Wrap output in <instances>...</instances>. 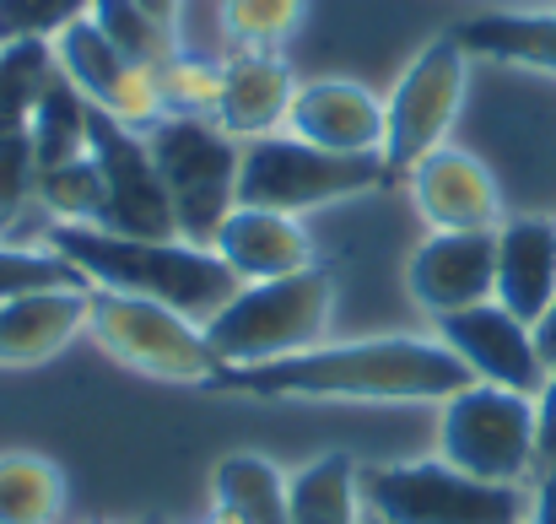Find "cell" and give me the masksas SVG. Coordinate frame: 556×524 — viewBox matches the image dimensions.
<instances>
[{
    "label": "cell",
    "mask_w": 556,
    "mask_h": 524,
    "mask_svg": "<svg viewBox=\"0 0 556 524\" xmlns=\"http://www.w3.org/2000/svg\"><path fill=\"white\" fill-rule=\"evenodd\" d=\"M211 384L232 395H254V400H378V406L427 400V406H443L476 378L438 336H368V341H319V347L276 357V362H254V367H222Z\"/></svg>",
    "instance_id": "obj_1"
},
{
    "label": "cell",
    "mask_w": 556,
    "mask_h": 524,
    "mask_svg": "<svg viewBox=\"0 0 556 524\" xmlns=\"http://www.w3.org/2000/svg\"><path fill=\"white\" fill-rule=\"evenodd\" d=\"M43 244L54 254H65L87 276V287L168 303L200 325L243 287L211 244H189V238H130V233H114V227L49 222Z\"/></svg>",
    "instance_id": "obj_2"
},
{
    "label": "cell",
    "mask_w": 556,
    "mask_h": 524,
    "mask_svg": "<svg viewBox=\"0 0 556 524\" xmlns=\"http://www.w3.org/2000/svg\"><path fill=\"white\" fill-rule=\"evenodd\" d=\"M330 314H336V282L330 271L308 265L298 276L243 282L205 320V341L222 367H254V362H276V357L319 347L330 330Z\"/></svg>",
    "instance_id": "obj_3"
},
{
    "label": "cell",
    "mask_w": 556,
    "mask_h": 524,
    "mask_svg": "<svg viewBox=\"0 0 556 524\" xmlns=\"http://www.w3.org/2000/svg\"><path fill=\"white\" fill-rule=\"evenodd\" d=\"M438 460L459 465L465 476L525 487L541 471V422L535 395L497 389V384H465L438 406Z\"/></svg>",
    "instance_id": "obj_4"
},
{
    "label": "cell",
    "mask_w": 556,
    "mask_h": 524,
    "mask_svg": "<svg viewBox=\"0 0 556 524\" xmlns=\"http://www.w3.org/2000/svg\"><path fill=\"white\" fill-rule=\"evenodd\" d=\"M363 509L383 524H525L530 492L465 476L448 460H405L357 471Z\"/></svg>",
    "instance_id": "obj_5"
},
{
    "label": "cell",
    "mask_w": 556,
    "mask_h": 524,
    "mask_svg": "<svg viewBox=\"0 0 556 524\" xmlns=\"http://www.w3.org/2000/svg\"><path fill=\"white\" fill-rule=\"evenodd\" d=\"M147 147L157 158L163 189L179 216V238L211 244L216 227L238 205V169H243V141H232L216 120L200 114H163L147 130Z\"/></svg>",
    "instance_id": "obj_6"
},
{
    "label": "cell",
    "mask_w": 556,
    "mask_h": 524,
    "mask_svg": "<svg viewBox=\"0 0 556 524\" xmlns=\"http://www.w3.org/2000/svg\"><path fill=\"white\" fill-rule=\"evenodd\" d=\"M87 330L119 367L157 378V384H211L222 373L216 351L205 341V325L168 303H152V298L92 287Z\"/></svg>",
    "instance_id": "obj_7"
},
{
    "label": "cell",
    "mask_w": 556,
    "mask_h": 524,
    "mask_svg": "<svg viewBox=\"0 0 556 524\" xmlns=\"http://www.w3.org/2000/svg\"><path fill=\"white\" fill-rule=\"evenodd\" d=\"M389 178L383 158H341L325 147L298 141L292 130L281 136H260L243 141V169H238V205H260V211H319L352 195H368Z\"/></svg>",
    "instance_id": "obj_8"
},
{
    "label": "cell",
    "mask_w": 556,
    "mask_h": 524,
    "mask_svg": "<svg viewBox=\"0 0 556 524\" xmlns=\"http://www.w3.org/2000/svg\"><path fill=\"white\" fill-rule=\"evenodd\" d=\"M470 54L454 33H438L432 43L416 49V60L400 71L394 92L383 98V169L389 178L410 174L427 152H438L465 109L470 92Z\"/></svg>",
    "instance_id": "obj_9"
},
{
    "label": "cell",
    "mask_w": 556,
    "mask_h": 524,
    "mask_svg": "<svg viewBox=\"0 0 556 524\" xmlns=\"http://www.w3.org/2000/svg\"><path fill=\"white\" fill-rule=\"evenodd\" d=\"M87 152H92V163L103 174V189H109L103 227L130 233V238H179V216H174V200L163 189L157 158L147 147V130H130L125 120H114L109 109L92 103Z\"/></svg>",
    "instance_id": "obj_10"
},
{
    "label": "cell",
    "mask_w": 556,
    "mask_h": 524,
    "mask_svg": "<svg viewBox=\"0 0 556 524\" xmlns=\"http://www.w3.org/2000/svg\"><path fill=\"white\" fill-rule=\"evenodd\" d=\"M438 341L454 351L476 384H497V389H519V395H541L546 384V357L535 341V325H525L519 314H508L497 298L443 314L432 320Z\"/></svg>",
    "instance_id": "obj_11"
},
{
    "label": "cell",
    "mask_w": 556,
    "mask_h": 524,
    "mask_svg": "<svg viewBox=\"0 0 556 524\" xmlns=\"http://www.w3.org/2000/svg\"><path fill=\"white\" fill-rule=\"evenodd\" d=\"M405 178H410V200H416L427 233H497L508 216L497 174L465 147L443 141Z\"/></svg>",
    "instance_id": "obj_12"
},
{
    "label": "cell",
    "mask_w": 556,
    "mask_h": 524,
    "mask_svg": "<svg viewBox=\"0 0 556 524\" xmlns=\"http://www.w3.org/2000/svg\"><path fill=\"white\" fill-rule=\"evenodd\" d=\"M405 292L427 320L492 303L497 292V233H427L405 265Z\"/></svg>",
    "instance_id": "obj_13"
},
{
    "label": "cell",
    "mask_w": 556,
    "mask_h": 524,
    "mask_svg": "<svg viewBox=\"0 0 556 524\" xmlns=\"http://www.w3.org/2000/svg\"><path fill=\"white\" fill-rule=\"evenodd\" d=\"M287 130L298 141L341 152V158H378L383 152V98L352 76L298 82Z\"/></svg>",
    "instance_id": "obj_14"
},
{
    "label": "cell",
    "mask_w": 556,
    "mask_h": 524,
    "mask_svg": "<svg viewBox=\"0 0 556 524\" xmlns=\"http://www.w3.org/2000/svg\"><path fill=\"white\" fill-rule=\"evenodd\" d=\"M298 98V76L281 54L270 49H238L232 60H222V103H216V125L232 141H260L276 136L292 114Z\"/></svg>",
    "instance_id": "obj_15"
},
{
    "label": "cell",
    "mask_w": 556,
    "mask_h": 524,
    "mask_svg": "<svg viewBox=\"0 0 556 524\" xmlns=\"http://www.w3.org/2000/svg\"><path fill=\"white\" fill-rule=\"evenodd\" d=\"M508 314L541 325L556 298V216L552 211H514L497 227V292Z\"/></svg>",
    "instance_id": "obj_16"
},
{
    "label": "cell",
    "mask_w": 556,
    "mask_h": 524,
    "mask_svg": "<svg viewBox=\"0 0 556 524\" xmlns=\"http://www.w3.org/2000/svg\"><path fill=\"white\" fill-rule=\"evenodd\" d=\"M211 249L238 282H276V276H298L314 265V244L303 222L287 211H260V205H232Z\"/></svg>",
    "instance_id": "obj_17"
},
{
    "label": "cell",
    "mask_w": 556,
    "mask_h": 524,
    "mask_svg": "<svg viewBox=\"0 0 556 524\" xmlns=\"http://www.w3.org/2000/svg\"><path fill=\"white\" fill-rule=\"evenodd\" d=\"M92 287H49L0 303V367H38L87 330Z\"/></svg>",
    "instance_id": "obj_18"
},
{
    "label": "cell",
    "mask_w": 556,
    "mask_h": 524,
    "mask_svg": "<svg viewBox=\"0 0 556 524\" xmlns=\"http://www.w3.org/2000/svg\"><path fill=\"white\" fill-rule=\"evenodd\" d=\"M448 33L465 43L470 60L530 71V76H552L556 82V0L481 11V16H465L459 27H448Z\"/></svg>",
    "instance_id": "obj_19"
},
{
    "label": "cell",
    "mask_w": 556,
    "mask_h": 524,
    "mask_svg": "<svg viewBox=\"0 0 556 524\" xmlns=\"http://www.w3.org/2000/svg\"><path fill=\"white\" fill-rule=\"evenodd\" d=\"M211 514L227 524H287V476L265 454H227L211 471Z\"/></svg>",
    "instance_id": "obj_20"
},
{
    "label": "cell",
    "mask_w": 556,
    "mask_h": 524,
    "mask_svg": "<svg viewBox=\"0 0 556 524\" xmlns=\"http://www.w3.org/2000/svg\"><path fill=\"white\" fill-rule=\"evenodd\" d=\"M287 524H363V487L352 454L330 449L287 482Z\"/></svg>",
    "instance_id": "obj_21"
},
{
    "label": "cell",
    "mask_w": 556,
    "mask_h": 524,
    "mask_svg": "<svg viewBox=\"0 0 556 524\" xmlns=\"http://www.w3.org/2000/svg\"><path fill=\"white\" fill-rule=\"evenodd\" d=\"M87 114H92V103H87V98L71 87V76L54 65V76H49V87H43L33 120H27V141H33L38 174L87 158Z\"/></svg>",
    "instance_id": "obj_22"
},
{
    "label": "cell",
    "mask_w": 556,
    "mask_h": 524,
    "mask_svg": "<svg viewBox=\"0 0 556 524\" xmlns=\"http://www.w3.org/2000/svg\"><path fill=\"white\" fill-rule=\"evenodd\" d=\"M71 503L65 471L49 454L11 449L0 454V524H54Z\"/></svg>",
    "instance_id": "obj_23"
},
{
    "label": "cell",
    "mask_w": 556,
    "mask_h": 524,
    "mask_svg": "<svg viewBox=\"0 0 556 524\" xmlns=\"http://www.w3.org/2000/svg\"><path fill=\"white\" fill-rule=\"evenodd\" d=\"M54 76V43H0V136L27 130Z\"/></svg>",
    "instance_id": "obj_24"
},
{
    "label": "cell",
    "mask_w": 556,
    "mask_h": 524,
    "mask_svg": "<svg viewBox=\"0 0 556 524\" xmlns=\"http://www.w3.org/2000/svg\"><path fill=\"white\" fill-rule=\"evenodd\" d=\"M38 200H43V211L54 222L103 227V216H109V189H103V174H98L92 152L76 158V163H65V169H49V174L38 178Z\"/></svg>",
    "instance_id": "obj_25"
},
{
    "label": "cell",
    "mask_w": 556,
    "mask_h": 524,
    "mask_svg": "<svg viewBox=\"0 0 556 524\" xmlns=\"http://www.w3.org/2000/svg\"><path fill=\"white\" fill-rule=\"evenodd\" d=\"M92 22L109 33V43L119 54H130L136 65H163L174 54V27H163L141 0H92Z\"/></svg>",
    "instance_id": "obj_26"
},
{
    "label": "cell",
    "mask_w": 556,
    "mask_h": 524,
    "mask_svg": "<svg viewBox=\"0 0 556 524\" xmlns=\"http://www.w3.org/2000/svg\"><path fill=\"white\" fill-rule=\"evenodd\" d=\"M308 0H222V27L238 49H281L303 27Z\"/></svg>",
    "instance_id": "obj_27"
},
{
    "label": "cell",
    "mask_w": 556,
    "mask_h": 524,
    "mask_svg": "<svg viewBox=\"0 0 556 524\" xmlns=\"http://www.w3.org/2000/svg\"><path fill=\"white\" fill-rule=\"evenodd\" d=\"M157 82H163V103L168 114H200V120H216V103H222V60H200V54H168L157 65Z\"/></svg>",
    "instance_id": "obj_28"
},
{
    "label": "cell",
    "mask_w": 556,
    "mask_h": 524,
    "mask_svg": "<svg viewBox=\"0 0 556 524\" xmlns=\"http://www.w3.org/2000/svg\"><path fill=\"white\" fill-rule=\"evenodd\" d=\"M87 16L92 0H0V43H54Z\"/></svg>",
    "instance_id": "obj_29"
},
{
    "label": "cell",
    "mask_w": 556,
    "mask_h": 524,
    "mask_svg": "<svg viewBox=\"0 0 556 524\" xmlns=\"http://www.w3.org/2000/svg\"><path fill=\"white\" fill-rule=\"evenodd\" d=\"M49 287H87V276L65 254H54L49 244L43 249L0 244V303L22 298V292H49Z\"/></svg>",
    "instance_id": "obj_30"
},
{
    "label": "cell",
    "mask_w": 556,
    "mask_h": 524,
    "mask_svg": "<svg viewBox=\"0 0 556 524\" xmlns=\"http://www.w3.org/2000/svg\"><path fill=\"white\" fill-rule=\"evenodd\" d=\"M38 158H33V141L27 130L16 136H0V238L22 222V211L38 200Z\"/></svg>",
    "instance_id": "obj_31"
},
{
    "label": "cell",
    "mask_w": 556,
    "mask_h": 524,
    "mask_svg": "<svg viewBox=\"0 0 556 524\" xmlns=\"http://www.w3.org/2000/svg\"><path fill=\"white\" fill-rule=\"evenodd\" d=\"M525 524H556V460H546L530 482V514Z\"/></svg>",
    "instance_id": "obj_32"
},
{
    "label": "cell",
    "mask_w": 556,
    "mask_h": 524,
    "mask_svg": "<svg viewBox=\"0 0 556 524\" xmlns=\"http://www.w3.org/2000/svg\"><path fill=\"white\" fill-rule=\"evenodd\" d=\"M535 422H541V465L556 460V362L546 367V384L535 395Z\"/></svg>",
    "instance_id": "obj_33"
},
{
    "label": "cell",
    "mask_w": 556,
    "mask_h": 524,
    "mask_svg": "<svg viewBox=\"0 0 556 524\" xmlns=\"http://www.w3.org/2000/svg\"><path fill=\"white\" fill-rule=\"evenodd\" d=\"M535 341H541V357H546V367L556 362V298H552V309L541 314V325H535Z\"/></svg>",
    "instance_id": "obj_34"
},
{
    "label": "cell",
    "mask_w": 556,
    "mask_h": 524,
    "mask_svg": "<svg viewBox=\"0 0 556 524\" xmlns=\"http://www.w3.org/2000/svg\"><path fill=\"white\" fill-rule=\"evenodd\" d=\"M141 5H147L163 27H174V22H179V0H141Z\"/></svg>",
    "instance_id": "obj_35"
},
{
    "label": "cell",
    "mask_w": 556,
    "mask_h": 524,
    "mask_svg": "<svg viewBox=\"0 0 556 524\" xmlns=\"http://www.w3.org/2000/svg\"><path fill=\"white\" fill-rule=\"evenodd\" d=\"M205 524H227V520H222V514H211V520H205Z\"/></svg>",
    "instance_id": "obj_36"
},
{
    "label": "cell",
    "mask_w": 556,
    "mask_h": 524,
    "mask_svg": "<svg viewBox=\"0 0 556 524\" xmlns=\"http://www.w3.org/2000/svg\"><path fill=\"white\" fill-rule=\"evenodd\" d=\"M363 524H383V520H372V514H368V520H363Z\"/></svg>",
    "instance_id": "obj_37"
}]
</instances>
